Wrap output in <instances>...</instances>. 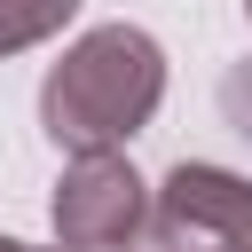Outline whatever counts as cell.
Returning <instances> with one entry per match:
<instances>
[{
	"label": "cell",
	"instance_id": "cell-1",
	"mask_svg": "<svg viewBox=\"0 0 252 252\" xmlns=\"http://www.w3.org/2000/svg\"><path fill=\"white\" fill-rule=\"evenodd\" d=\"M158 102H165V47L142 24H94L39 79V134L71 158L118 150L158 118Z\"/></svg>",
	"mask_w": 252,
	"mask_h": 252
},
{
	"label": "cell",
	"instance_id": "cell-2",
	"mask_svg": "<svg viewBox=\"0 0 252 252\" xmlns=\"http://www.w3.org/2000/svg\"><path fill=\"white\" fill-rule=\"evenodd\" d=\"M244 236H252V181L228 173V165L181 158L150 189V205H142V220L126 228L118 252H228Z\"/></svg>",
	"mask_w": 252,
	"mask_h": 252
},
{
	"label": "cell",
	"instance_id": "cell-3",
	"mask_svg": "<svg viewBox=\"0 0 252 252\" xmlns=\"http://www.w3.org/2000/svg\"><path fill=\"white\" fill-rule=\"evenodd\" d=\"M142 205H150V189L118 150H79L47 197V220H55V244H71V252H118L126 228L142 220Z\"/></svg>",
	"mask_w": 252,
	"mask_h": 252
},
{
	"label": "cell",
	"instance_id": "cell-4",
	"mask_svg": "<svg viewBox=\"0 0 252 252\" xmlns=\"http://www.w3.org/2000/svg\"><path fill=\"white\" fill-rule=\"evenodd\" d=\"M71 16H79V0H0V55L55 39Z\"/></svg>",
	"mask_w": 252,
	"mask_h": 252
},
{
	"label": "cell",
	"instance_id": "cell-5",
	"mask_svg": "<svg viewBox=\"0 0 252 252\" xmlns=\"http://www.w3.org/2000/svg\"><path fill=\"white\" fill-rule=\"evenodd\" d=\"M220 118H228V126H236V134L252 142V55L220 71Z\"/></svg>",
	"mask_w": 252,
	"mask_h": 252
},
{
	"label": "cell",
	"instance_id": "cell-6",
	"mask_svg": "<svg viewBox=\"0 0 252 252\" xmlns=\"http://www.w3.org/2000/svg\"><path fill=\"white\" fill-rule=\"evenodd\" d=\"M0 252H39V244H16V236H0ZM55 252H71V244H55Z\"/></svg>",
	"mask_w": 252,
	"mask_h": 252
},
{
	"label": "cell",
	"instance_id": "cell-7",
	"mask_svg": "<svg viewBox=\"0 0 252 252\" xmlns=\"http://www.w3.org/2000/svg\"><path fill=\"white\" fill-rule=\"evenodd\" d=\"M228 252H252V236H244V244H228Z\"/></svg>",
	"mask_w": 252,
	"mask_h": 252
},
{
	"label": "cell",
	"instance_id": "cell-8",
	"mask_svg": "<svg viewBox=\"0 0 252 252\" xmlns=\"http://www.w3.org/2000/svg\"><path fill=\"white\" fill-rule=\"evenodd\" d=\"M244 16H252V0H244Z\"/></svg>",
	"mask_w": 252,
	"mask_h": 252
}]
</instances>
